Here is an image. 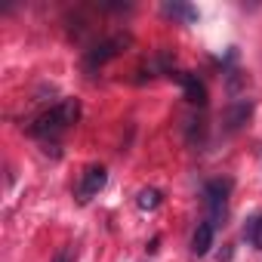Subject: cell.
I'll return each mask as SVG.
<instances>
[{
	"label": "cell",
	"mask_w": 262,
	"mask_h": 262,
	"mask_svg": "<svg viewBox=\"0 0 262 262\" xmlns=\"http://www.w3.org/2000/svg\"><path fill=\"white\" fill-rule=\"evenodd\" d=\"M250 114H253V102H250V99H241V102H234V105L225 111V129H228V133L241 129V126L250 120Z\"/></svg>",
	"instance_id": "8992f818"
},
{
	"label": "cell",
	"mask_w": 262,
	"mask_h": 262,
	"mask_svg": "<svg viewBox=\"0 0 262 262\" xmlns=\"http://www.w3.org/2000/svg\"><path fill=\"white\" fill-rule=\"evenodd\" d=\"M170 77H176L179 83H182V93H185V99L191 102V105H207V86H204V80H198V74H185V71H170Z\"/></svg>",
	"instance_id": "5b68a950"
},
{
	"label": "cell",
	"mask_w": 262,
	"mask_h": 262,
	"mask_svg": "<svg viewBox=\"0 0 262 262\" xmlns=\"http://www.w3.org/2000/svg\"><path fill=\"white\" fill-rule=\"evenodd\" d=\"M129 43H133V37H129V34H111V37L93 43V47L86 50V56H83V68H86V71H96V68L108 65L111 59H117L120 53H126Z\"/></svg>",
	"instance_id": "7a4b0ae2"
},
{
	"label": "cell",
	"mask_w": 262,
	"mask_h": 262,
	"mask_svg": "<svg viewBox=\"0 0 262 262\" xmlns=\"http://www.w3.org/2000/svg\"><path fill=\"white\" fill-rule=\"evenodd\" d=\"M105 182H108V170L105 167H86L83 170V176H80V182H77V201L80 204H86V201H93L102 188H105Z\"/></svg>",
	"instance_id": "277c9868"
},
{
	"label": "cell",
	"mask_w": 262,
	"mask_h": 262,
	"mask_svg": "<svg viewBox=\"0 0 262 262\" xmlns=\"http://www.w3.org/2000/svg\"><path fill=\"white\" fill-rule=\"evenodd\" d=\"M228 191H231V182L228 179H213V182H207L204 185V204H207V222L213 225V228H219L222 225V219H225V210H228Z\"/></svg>",
	"instance_id": "3957f363"
},
{
	"label": "cell",
	"mask_w": 262,
	"mask_h": 262,
	"mask_svg": "<svg viewBox=\"0 0 262 262\" xmlns=\"http://www.w3.org/2000/svg\"><path fill=\"white\" fill-rule=\"evenodd\" d=\"M77 117H80V102H77V99H62V102H56L53 108L40 111V114L31 120L28 133L37 136V139H56L59 133H65L68 126L77 123Z\"/></svg>",
	"instance_id": "6da1fadb"
},
{
	"label": "cell",
	"mask_w": 262,
	"mask_h": 262,
	"mask_svg": "<svg viewBox=\"0 0 262 262\" xmlns=\"http://www.w3.org/2000/svg\"><path fill=\"white\" fill-rule=\"evenodd\" d=\"M139 207L142 210H158L161 207V191L158 188H142L139 191Z\"/></svg>",
	"instance_id": "30bf717a"
},
{
	"label": "cell",
	"mask_w": 262,
	"mask_h": 262,
	"mask_svg": "<svg viewBox=\"0 0 262 262\" xmlns=\"http://www.w3.org/2000/svg\"><path fill=\"white\" fill-rule=\"evenodd\" d=\"M71 259H74V256H71V247H62V250L53 256V262H71Z\"/></svg>",
	"instance_id": "8fae6325"
},
{
	"label": "cell",
	"mask_w": 262,
	"mask_h": 262,
	"mask_svg": "<svg viewBox=\"0 0 262 262\" xmlns=\"http://www.w3.org/2000/svg\"><path fill=\"white\" fill-rule=\"evenodd\" d=\"M213 237H216V228L204 219V222H198V228H194V237H191V253L194 256H207L210 253V247H213Z\"/></svg>",
	"instance_id": "52a82bcc"
},
{
	"label": "cell",
	"mask_w": 262,
	"mask_h": 262,
	"mask_svg": "<svg viewBox=\"0 0 262 262\" xmlns=\"http://www.w3.org/2000/svg\"><path fill=\"white\" fill-rule=\"evenodd\" d=\"M164 16L179 19V22H185V25L198 22V10H194L191 4H182V0H167V4H164Z\"/></svg>",
	"instance_id": "ba28073f"
},
{
	"label": "cell",
	"mask_w": 262,
	"mask_h": 262,
	"mask_svg": "<svg viewBox=\"0 0 262 262\" xmlns=\"http://www.w3.org/2000/svg\"><path fill=\"white\" fill-rule=\"evenodd\" d=\"M244 237H247V241H250L256 250H262V213L250 219V225L244 228Z\"/></svg>",
	"instance_id": "9c48e42d"
}]
</instances>
